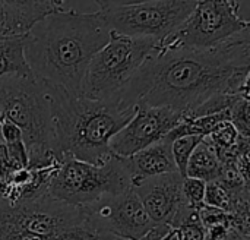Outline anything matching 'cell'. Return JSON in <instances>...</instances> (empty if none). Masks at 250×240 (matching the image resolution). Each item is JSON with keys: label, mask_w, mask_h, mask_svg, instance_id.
I'll return each instance as SVG.
<instances>
[{"label": "cell", "mask_w": 250, "mask_h": 240, "mask_svg": "<svg viewBox=\"0 0 250 240\" xmlns=\"http://www.w3.org/2000/svg\"><path fill=\"white\" fill-rule=\"evenodd\" d=\"M249 72L250 28L207 50L157 44L114 100L125 109L163 107L186 119L217 95H249Z\"/></svg>", "instance_id": "1"}, {"label": "cell", "mask_w": 250, "mask_h": 240, "mask_svg": "<svg viewBox=\"0 0 250 240\" xmlns=\"http://www.w3.org/2000/svg\"><path fill=\"white\" fill-rule=\"evenodd\" d=\"M101 13L66 9L38 22L25 37V59L34 78L70 95H79L91 59L108 43Z\"/></svg>", "instance_id": "2"}, {"label": "cell", "mask_w": 250, "mask_h": 240, "mask_svg": "<svg viewBox=\"0 0 250 240\" xmlns=\"http://www.w3.org/2000/svg\"><path fill=\"white\" fill-rule=\"evenodd\" d=\"M54 103V155L57 161L78 160L97 167L111 157L110 141L136 113L117 100L97 101L51 87Z\"/></svg>", "instance_id": "3"}, {"label": "cell", "mask_w": 250, "mask_h": 240, "mask_svg": "<svg viewBox=\"0 0 250 240\" xmlns=\"http://www.w3.org/2000/svg\"><path fill=\"white\" fill-rule=\"evenodd\" d=\"M0 106L6 119L22 132L28 169L60 163L54 155V103L50 85L35 78H3Z\"/></svg>", "instance_id": "4"}, {"label": "cell", "mask_w": 250, "mask_h": 240, "mask_svg": "<svg viewBox=\"0 0 250 240\" xmlns=\"http://www.w3.org/2000/svg\"><path fill=\"white\" fill-rule=\"evenodd\" d=\"M152 38H133L110 32L108 43L91 59L81 88L89 100H114L157 47Z\"/></svg>", "instance_id": "5"}, {"label": "cell", "mask_w": 250, "mask_h": 240, "mask_svg": "<svg viewBox=\"0 0 250 240\" xmlns=\"http://www.w3.org/2000/svg\"><path fill=\"white\" fill-rule=\"evenodd\" d=\"M101 13L108 29L133 38L163 41L174 34L189 18L196 0H149V1H104Z\"/></svg>", "instance_id": "6"}, {"label": "cell", "mask_w": 250, "mask_h": 240, "mask_svg": "<svg viewBox=\"0 0 250 240\" xmlns=\"http://www.w3.org/2000/svg\"><path fill=\"white\" fill-rule=\"evenodd\" d=\"M132 188L126 160L113 155L97 167L78 160L62 161L50 180L48 195L60 202L86 207L105 196L119 195Z\"/></svg>", "instance_id": "7"}, {"label": "cell", "mask_w": 250, "mask_h": 240, "mask_svg": "<svg viewBox=\"0 0 250 240\" xmlns=\"http://www.w3.org/2000/svg\"><path fill=\"white\" fill-rule=\"evenodd\" d=\"M242 3L236 0L196 1L193 12L180 28L158 44L166 48L190 50L217 47L250 28V21L240 13Z\"/></svg>", "instance_id": "8"}, {"label": "cell", "mask_w": 250, "mask_h": 240, "mask_svg": "<svg viewBox=\"0 0 250 240\" xmlns=\"http://www.w3.org/2000/svg\"><path fill=\"white\" fill-rule=\"evenodd\" d=\"M83 210L86 223L97 236L139 240L155 226L132 188L119 195L101 198Z\"/></svg>", "instance_id": "9"}, {"label": "cell", "mask_w": 250, "mask_h": 240, "mask_svg": "<svg viewBox=\"0 0 250 240\" xmlns=\"http://www.w3.org/2000/svg\"><path fill=\"white\" fill-rule=\"evenodd\" d=\"M132 120L110 141V151L120 158H129L136 153L160 142L182 120V114L163 107L136 106Z\"/></svg>", "instance_id": "10"}, {"label": "cell", "mask_w": 250, "mask_h": 240, "mask_svg": "<svg viewBox=\"0 0 250 240\" xmlns=\"http://www.w3.org/2000/svg\"><path fill=\"white\" fill-rule=\"evenodd\" d=\"M183 177L174 172L151 177L133 185V191L142 202L154 224H171L180 207L186 202L182 194Z\"/></svg>", "instance_id": "11"}, {"label": "cell", "mask_w": 250, "mask_h": 240, "mask_svg": "<svg viewBox=\"0 0 250 240\" xmlns=\"http://www.w3.org/2000/svg\"><path fill=\"white\" fill-rule=\"evenodd\" d=\"M66 1L57 0H7L1 1L3 7V31L4 37H25L38 22L47 16L66 10Z\"/></svg>", "instance_id": "12"}, {"label": "cell", "mask_w": 250, "mask_h": 240, "mask_svg": "<svg viewBox=\"0 0 250 240\" xmlns=\"http://www.w3.org/2000/svg\"><path fill=\"white\" fill-rule=\"evenodd\" d=\"M125 160L132 179V188L142 180L177 172L171 155V142L166 138Z\"/></svg>", "instance_id": "13"}, {"label": "cell", "mask_w": 250, "mask_h": 240, "mask_svg": "<svg viewBox=\"0 0 250 240\" xmlns=\"http://www.w3.org/2000/svg\"><path fill=\"white\" fill-rule=\"evenodd\" d=\"M34 78L25 59L23 37L0 38V79Z\"/></svg>", "instance_id": "14"}, {"label": "cell", "mask_w": 250, "mask_h": 240, "mask_svg": "<svg viewBox=\"0 0 250 240\" xmlns=\"http://www.w3.org/2000/svg\"><path fill=\"white\" fill-rule=\"evenodd\" d=\"M221 170V163L212 142L205 136L189 158L186 167V177L199 179L205 183L215 182Z\"/></svg>", "instance_id": "15"}, {"label": "cell", "mask_w": 250, "mask_h": 240, "mask_svg": "<svg viewBox=\"0 0 250 240\" xmlns=\"http://www.w3.org/2000/svg\"><path fill=\"white\" fill-rule=\"evenodd\" d=\"M0 240H98V236L89 230L70 233L57 238H44L40 235L29 233L16 226L4 211V201L0 199Z\"/></svg>", "instance_id": "16"}, {"label": "cell", "mask_w": 250, "mask_h": 240, "mask_svg": "<svg viewBox=\"0 0 250 240\" xmlns=\"http://www.w3.org/2000/svg\"><path fill=\"white\" fill-rule=\"evenodd\" d=\"M202 139L204 138L201 136H182L171 142V155H173L177 173L183 179L186 177V167H188L189 158Z\"/></svg>", "instance_id": "17"}, {"label": "cell", "mask_w": 250, "mask_h": 240, "mask_svg": "<svg viewBox=\"0 0 250 240\" xmlns=\"http://www.w3.org/2000/svg\"><path fill=\"white\" fill-rule=\"evenodd\" d=\"M208 139L212 142V145L217 151V157H220L224 153H227L237 142L239 132L231 125V122L227 120V122H221L220 125H217L214 128V131L209 133Z\"/></svg>", "instance_id": "18"}, {"label": "cell", "mask_w": 250, "mask_h": 240, "mask_svg": "<svg viewBox=\"0 0 250 240\" xmlns=\"http://www.w3.org/2000/svg\"><path fill=\"white\" fill-rule=\"evenodd\" d=\"M249 107V97L242 95L230 109V122L236 128L239 135L245 138H250Z\"/></svg>", "instance_id": "19"}, {"label": "cell", "mask_w": 250, "mask_h": 240, "mask_svg": "<svg viewBox=\"0 0 250 240\" xmlns=\"http://www.w3.org/2000/svg\"><path fill=\"white\" fill-rule=\"evenodd\" d=\"M205 188L207 183L199 180V179H192V177H185L182 183V194L186 201V204L198 211L204 205V196H205Z\"/></svg>", "instance_id": "20"}, {"label": "cell", "mask_w": 250, "mask_h": 240, "mask_svg": "<svg viewBox=\"0 0 250 240\" xmlns=\"http://www.w3.org/2000/svg\"><path fill=\"white\" fill-rule=\"evenodd\" d=\"M204 204L208 205V207H212V208L230 213L231 198H230L229 192L223 186H220L217 182H211V183H207Z\"/></svg>", "instance_id": "21"}, {"label": "cell", "mask_w": 250, "mask_h": 240, "mask_svg": "<svg viewBox=\"0 0 250 240\" xmlns=\"http://www.w3.org/2000/svg\"><path fill=\"white\" fill-rule=\"evenodd\" d=\"M198 217H199V221L204 229H209V227H215V226H226L230 229L231 218H230V214L226 211H221V210H217V208H212V207H208L204 204L198 210Z\"/></svg>", "instance_id": "22"}, {"label": "cell", "mask_w": 250, "mask_h": 240, "mask_svg": "<svg viewBox=\"0 0 250 240\" xmlns=\"http://www.w3.org/2000/svg\"><path fill=\"white\" fill-rule=\"evenodd\" d=\"M177 240H205V229L202 227L198 213L192 214L177 229Z\"/></svg>", "instance_id": "23"}, {"label": "cell", "mask_w": 250, "mask_h": 240, "mask_svg": "<svg viewBox=\"0 0 250 240\" xmlns=\"http://www.w3.org/2000/svg\"><path fill=\"white\" fill-rule=\"evenodd\" d=\"M19 169H25V167H21L15 160L10 158L7 148H6V144H4L1 133H0V179L7 177L9 175H12L13 172L19 170Z\"/></svg>", "instance_id": "24"}, {"label": "cell", "mask_w": 250, "mask_h": 240, "mask_svg": "<svg viewBox=\"0 0 250 240\" xmlns=\"http://www.w3.org/2000/svg\"><path fill=\"white\" fill-rule=\"evenodd\" d=\"M139 240H177V232L168 224H155Z\"/></svg>", "instance_id": "25"}, {"label": "cell", "mask_w": 250, "mask_h": 240, "mask_svg": "<svg viewBox=\"0 0 250 240\" xmlns=\"http://www.w3.org/2000/svg\"><path fill=\"white\" fill-rule=\"evenodd\" d=\"M0 133H1V138L4 141V144H12V142L23 141L21 129L16 125H13L10 120H7V119H4L3 123L0 125Z\"/></svg>", "instance_id": "26"}, {"label": "cell", "mask_w": 250, "mask_h": 240, "mask_svg": "<svg viewBox=\"0 0 250 240\" xmlns=\"http://www.w3.org/2000/svg\"><path fill=\"white\" fill-rule=\"evenodd\" d=\"M98 240H127V239H122V238H116V236L104 235V236H98Z\"/></svg>", "instance_id": "27"}, {"label": "cell", "mask_w": 250, "mask_h": 240, "mask_svg": "<svg viewBox=\"0 0 250 240\" xmlns=\"http://www.w3.org/2000/svg\"><path fill=\"white\" fill-rule=\"evenodd\" d=\"M1 31H3V7L0 1V38H1Z\"/></svg>", "instance_id": "28"}, {"label": "cell", "mask_w": 250, "mask_h": 240, "mask_svg": "<svg viewBox=\"0 0 250 240\" xmlns=\"http://www.w3.org/2000/svg\"><path fill=\"white\" fill-rule=\"evenodd\" d=\"M4 119H6V116H4V111H3V109H1V106H0V125L3 123Z\"/></svg>", "instance_id": "29"}]
</instances>
